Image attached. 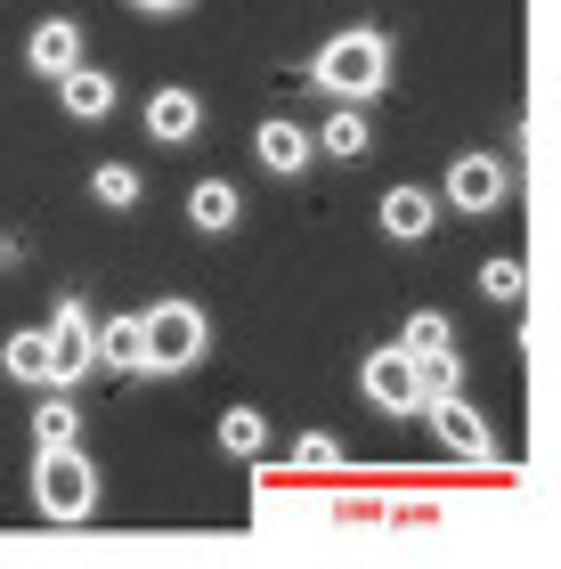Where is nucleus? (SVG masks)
I'll list each match as a JSON object with an SVG mask.
<instances>
[{"label": "nucleus", "mask_w": 561, "mask_h": 569, "mask_svg": "<svg viewBox=\"0 0 561 569\" xmlns=\"http://www.w3.org/2000/svg\"><path fill=\"white\" fill-rule=\"evenodd\" d=\"M431 228H440V196L431 188H391L382 196V237L391 244H423Z\"/></svg>", "instance_id": "9b49d317"}, {"label": "nucleus", "mask_w": 561, "mask_h": 569, "mask_svg": "<svg viewBox=\"0 0 561 569\" xmlns=\"http://www.w3.org/2000/svg\"><path fill=\"white\" fill-rule=\"evenodd\" d=\"M504 163L497 154H448V179H440V203L448 212H464V220H489L497 203H504Z\"/></svg>", "instance_id": "39448f33"}, {"label": "nucleus", "mask_w": 561, "mask_h": 569, "mask_svg": "<svg viewBox=\"0 0 561 569\" xmlns=\"http://www.w3.org/2000/svg\"><path fill=\"white\" fill-rule=\"evenodd\" d=\"M237 212H244V196L228 188V179H196V188H188V220L203 228V237H228Z\"/></svg>", "instance_id": "4468645a"}, {"label": "nucleus", "mask_w": 561, "mask_h": 569, "mask_svg": "<svg viewBox=\"0 0 561 569\" xmlns=\"http://www.w3.org/2000/svg\"><path fill=\"white\" fill-rule=\"evenodd\" d=\"M415 391H423V407L448 399V391H464V367H455V350H423V358H415Z\"/></svg>", "instance_id": "6ab92c4d"}, {"label": "nucleus", "mask_w": 561, "mask_h": 569, "mask_svg": "<svg viewBox=\"0 0 561 569\" xmlns=\"http://www.w3.org/2000/svg\"><path fill=\"white\" fill-rule=\"evenodd\" d=\"M310 82H318L325 98H350V107H367V98L391 82V41H382L374 24H342V33L310 58Z\"/></svg>", "instance_id": "f257e3e1"}, {"label": "nucleus", "mask_w": 561, "mask_h": 569, "mask_svg": "<svg viewBox=\"0 0 561 569\" xmlns=\"http://www.w3.org/2000/svg\"><path fill=\"white\" fill-rule=\"evenodd\" d=\"M33 505H41V521H90L98 512V463L82 456V439L33 456Z\"/></svg>", "instance_id": "7ed1b4c3"}, {"label": "nucleus", "mask_w": 561, "mask_h": 569, "mask_svg": "<svg viewBox=\"0 0 561 569\" xmlns=\"http://www.w3.org/2000/svg\"><path fill=\"white\" fill-rule=\"evenodd\" d=\"M203 131V98L196 90H147V139L156 147H188Z\"/></svg>", "instance_id": "1a4fd4ad"}, {"label": "nucleus", "mask_w": 561, "mask_h": 569, "mask_svg": "<svg viewBox=\"0 0 561 569\" xmlns=\"http://www.w3.org/2000/svg\"><path fill=\"white\" fill-rule=\"evenodd\" d=\"M24 66L49 73V82H58V73H73V66H82V24H73V17H41L33 41H24Z\"/></svg>", "instance_id": "9d476101"}, {"label": "nucleus", "mask_w": 561, "mask_h": 569, "mask_svg": "<svg viewBox=\"0 0 561 569\" xmlns=\"http://www.w3.org/2000/svg\"><path fill=\"white\" fill-rule=\"evenodd\" d=\"M139 358H147V333H139V318H107V326H98V367L139 375Z\"/></svg>", "instance_id": "dca6fc26"}, {"label": "nucleus", "mask_w": 561, "mask_h": 569, "mask_svg": "<svg viewBox=\"0 0 561 569\" xmlns=\"http://www.w3.org/2000/svg\"><path fill=\"white\" fill-rule=\"evenodd\" d=\"M293 463H301V472H334V463H342V439L310 431V439H301V448H293Z\"/></svg>", "instance_id": "5701e85b"}, {"label": "nucleus", "mask_w": 561, "mask_h": 569, "mask_svg": "<svg viewBox=\"0 0 561 569\" xmlns=\"http://www.w3.org/2000/svg\"><path fill=\"white\" fill-rule=\"evenodd\" d=\"M359 391L382 407V416H423V391H415V358H407L399 342H391V350H367V367H359Z\"/></svg>", "instance_id": "423d86ee"}, {"label": "nucleus", "mask_w": 561, "mask_h": 569, "mask_svg": "<svg viewBox=\"0 0 561 569\" xmlns=\"http://www.w3.org/2000/svg\"><path fill=\"white\" fill-rule=\"evenodd\" d=\"M310 147L318 154H334V163H359V154L374 147V122H367V107H350V98H334V114L310 131Z\"/></svg>", "instance_id": "f8f14e48"}, {"label": "nucleus", "mask_w": 561, "mask_h": 569, "mask_svg": "<svg viewBox=\"0 0 561 569\" xmlns=\"http://www.w3.org/2000/svg\"><path fill=\"white\" fill-rule=\"evenodd\" d=\"M423 416H431V431H440V448H448V456H464V463H489V456H497V439H489V416H480V407H472L464 391L431 399Z\"/></svg>", "instance_id": "0eeeda50"}, {"label": "nucleus", "mask_w": 561, "mask_h": 569, "mask_svg": "<svg viewBox=\"0 0 561 569\" xmlns=\"http://www.w3.org/2000/svg\"><path fill=\"white\" fill-rule=\"evenodd\" d=\"M41 407H33V439H41V448H66V439H82V407H73V391H66V382H41Z\"/></svg>", "instance_id": "2eb2a0df"}, {"label": "nucleus", "mask_w": 561, "mask_h": 569, "mask_svg": "<svg viewBox=\"0 0 561 569\" xmlns=\"http://www.w3.org/2000/svg\"><path fill=\"white\" fill-rule=\"evenodd\" d=\"M131 9H147V17H171V9H188V0H131Z\"/></svg>", "instance_id": "b1692460"}, {"label": "nucleus", "mask_w": 561, "mask_h": 569, "mask_svg": "<svg viewBox=\"0 0 561 569\" xmlns=\"http://www.w3.org/2000/svg\"><path fill=\"white\" fill-rule=\"evenodd\" d=\"M220 448H228V456H269L261 407H228V416H220Z\"/></svg>", "instance_id": "a211bd4d"}, {"label": "nucleus", "mask_w": 561, "mask_h": 569, "mask_svg": "<svg viewBox=\"0 0 561 569\" xmlns=\"http://www.w3.org/2000/svg\"><path fill=\"white\" fill-rule=\"evenodd\" d=\"M480 293H489L497 309H513V301L529 293V284H521V261H513V252H497V261L480 269Z\"/></svg>", "instance_id": "4be33fe9"}, {"label": "nucleus", "mask_w": 561, "mask_h": 569, "mask_svg": "<svg viewBox=\"0 0 561 569\" xmlns=\"http://www.w3.org/2000/svg\"><path fill=\"white\" fill-rule=\"evenodd\" d=\"M58 107H66L73 122H107V114H114V73H98V66L58 73Z\"/></svg>", "instance_id": "ddd939ff"}, {"label": "nucleus", "mask_w": 561, "mask_h": 569, "mask_svg": "<svg viewBox=\"0 0 561 569\" xmlns=\"http://www.w3.org/2000/svg\"><path fill=\"white\" fill-rule=\"evenodd\" d=\"M0 367H9L17 382H49V333H41V326L9 333V342H0Z\"/></svg>", "instance_id": "f3484780"}, {"label": "nucleus", "mask_w": 561, "mask_h": 569, "mask_svg": "<svg viewBox=\"0 0 561 569\" xmlns=\"http://www.w3.org/2000/svg\"><path fill=\"white\" fill-rule=\"evenodd\" d=\"M252 154H261V171H269V179H293V171H310V163H318L310 131H301V122H285V114H269L261 131H252Z\"/></svg>", "instance_id": "6e6552de"}, {"label": "nucleus", "mask_w": 561, "mask_h": 569, "mask_svg": "<svg viewBox=\"0 0 561 569\" xmlns=\"http://www.w3.org/2000/svg\"><path fill=\"white\" fill-rule=\"evenodd\" d=\"M139 333H147L139 375H188L196 358L212 350V318H203L196 301H156V309H139Z\"/></svg>", "instance_id": "f03ea898"}, {"label": "nucleus", "mask_w": 561, "mask_h": 569, "mask_svg": "<svg viewBox=\"0 0 561 569\" xmlns=\"http://www.w3.org/2000/svg\"><path fill=\"white\" fill-rule=\"evenodd\" d=\"M41 333H49V382H66V391H73V382L98 367V318L66 293L58 309H49V326H41Z\"/></svg>", "instance_id": "20e7f679"}, {"label": "nucleus", "mask_w": 561, "mask_h": 569, "mask_svg": "<svg viewBox=\"0 0 561 569\" xmlns=\"http://www.w3.org/2000/svg\"><path fill=\"white\" fill-rule=\"evenodd\" d=\"M399 350H407V358H423V350H455V326L440 318V309H415V318H407V333H399Z\"/></svg>", "instance_id": "aec40b11"}, {"label": "nucleus", "mask_w": 561, "mask_h": 569, "mask_svg": "<svg viewBox=\"0 0 561 569\" xmlns=\"http://www.w3.org/2000/svg\"><path fill=\"white\" fill-rule=\"evenodd\" d=\"M90 196L107 203V212H131V203H139V171H131V163H98Z\"/></svg>", "instance_id": "412c9836"}]
</instances>
